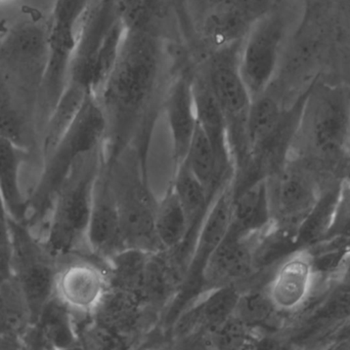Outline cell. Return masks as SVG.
Segmentation results:
<instances>
[{"label": "cell", "instance_id": "cell-1", "mask_svg": "<svg viewBox=\"0 0 350 350\" xmlns=\"http://www.w3.org/2000/svg\"><path fill=\"white\" fill-rule=\"evenodd\" d=\"M161 61V35L125 28L116 63L94 94L106 117L108 162L133 143L146 118L158 108Z\"/></svg>", "mask_w": 350, "mask_h": 350}, {"label": "cell", "instance_id": "cell-2", "mask_svg": "<svg viewBox=\"0 0 350 350\" xmlns=\"http://www.w3.org/2000/svg\"><path fill=\"white\" fill-rule=\"evenodd\" d=\"M47 61V30L36 23L14 27L0 42V135L30 152L40 166Z\"/></svg>", "mask_w": 350, "mask_h": 350}, {"label": "cell", "instance_id": "cell-3", "mask_svg": "<svg viewBox=\"0 0 350 350\" xmlns=\"http://www.w3.org/2000/svg\"><path fill=\"white\" fill-rule=\"evenodd\" d=\"M104 160V147L80 158L57 189L38 236L59 259L88 254V223L94 183Z\"/></svg>", "mask_w": 350, "mask_h": 350}, {"label": "cell", "instance_id": "cell-4", "mask_svg": "<svg viewBox=\"0 0 350 350\" xmlns=\"http://www.w3.org/2000/svg\"><path fill=\"white\" fill-rule=\"evenodd\" d=\"M106 117L94 94L84 99L77 114L41 166L26 223L38 234L51 201L70 170L82 156L104 147Z\"/></svg>", "mask_w": 350, "mask_h": 350}, {"label": "cell", "instance_id": "cell-5", "mask_svg": "<svg viewBox=\"0 0 350 350\" xmlns=\"http://www.w3.org/2000/svg\"><path fill=\"white\" fill-rule=\"evenodd\" d=\"M349 137V94L342 88H319L314 84L288 153L338 174Z\"/></svg>", "mask_w": 350, "mask_h": 350}, {"label": "cell", "instance_id": "cell-6", "mask_svg": "<svg viewBox=\"0 0 350 350\" xmlns=\"http://www.w3.org/2000/svg\"><path fill=\"white\" fill-rule=\"evenodd\" d=\"M145 156L135 145L108 162L120 212L123 249L162 251L155 234L157 199L148 185Z\"/></svg>", "mask_w": 350, "mask_h": 350}, {"label": "cell", "instance_id": "cell-7", "mask_svg": "<svg viewBox=\"0 0 350 350\" xmlns=\"http://www.w3.org/2000/svg\"><path fill=\"white\" fill-rule=\"evenodd\" d=\"M265 179L271 222L294 238L318 209L328 183L314 166L291 153Z\"/></svg>", "mask_w": 350, "mask_h": 350}, {"label": "cell", "instance_id": "cell-8", "mask_svg": "<svg viewBox=\"0 0 350 350\" xmlns=\"http://www.w3.org/2000/svg\"><path fill=\"white\" fill-rule=\"evenodd\" d=\"M234 197V177H232L212 197L187 257L178 294L165 314L166 324H172L183 308L201 293L206 266L230 228Z\"/></svg>", "mask_w": 350, "mask_h": 350}, {"label": "cell", "instance_id": "cell-9", "mask_svg": "<svg viewBox=\"0 0 350 350\" xmlns=\"http://www.w3.org/2000/svg\"><path fill=\"white\" fill-rule=\"evenodd\" d=\"M92 0H57L47 29L49 61L41 98V121L46 125L63 95L80 27Z\"/></svg>", "mask_w": 350, "mask_h": 350}, {"label": "cell", "instance_id": "cell-10", "mask_svg": "<svg viewBox=\"0 0 350 350\" xmlns=\"http://www.w3.org/2000/svg\"><path fill=\"white\" fill-rule=\"evenodd\" d=\"M10 230L12 279L26 299L32 324L53 298L57 260L28 224L12 219Z\"/></svg>", "mask_w": 350, "mask_h": 350}, {"label": "cell", "instance_id": "cell-11", "mask_svg": "<svg viewBox=\"0 0 350 350\" xmlns=\"http://www.w3.org/2000/svg\"><path fill=\"white\" fill-rule=\"evenodd\" d=\"M289 26V14L279 1L245 37L240 68L252 100L262 95L277 76Z\"/></svg>", "mask_w": 350, "mask_h": 350}, {"label": "cell", "instance_id": "cell-12", "mask_svg": "<svg viewBox=\"0 0 350 350\" xmlns=\"http://www.w3.org/2000/svg\"><path fill=\"white\" fill-rule=\"evenodd\" d=\"M111 289L106 263L90 255L74 254L57 261L53 296L77 322L92 318Z\"/></svg>", "mask_w": 350, "mask_h": 350}, {"label": "cell", "instance_id": "cell-13", "mask_svg": "<svg viewBox=\"0 0 350 350\" xmlns=\"http://www.w3.org/2000/svg\"><path fill=\"white\" fill-rule=\"evenodd\" d=\"M243 41L210 49L200 71L224 112L228 129L247 127L252 103L241 73Z\"/></svg>", "mask_w": 350, "mask_h": 350}, {"label": "cell", "instance_id": "cell-14", "mask_svg": "<svg viewBox=\"0 0 350 350\" xmlns=\"http://www.w3.org/2000/svg\"><path fill=\"white\" fill-rule=\"evenodd\" d=\"M86 244L88 254L103 262L123 249L118 199L105 154L94 183Z\"/></svg>", "mask_w": 350, "mask_h": 350}, {"label": "cell", "instance_id": "cell-15", "mask_svg": "<svg viewBox=\"0 0 350 350\" xmlns=\"http://www.w3.org/2000/svg\"><path fill=\"white\" fill-rule=\"evenodd\" d=\"M196 68L189 58L181 55L174 79L166 92L163 108L167 121L174 166L185 160L197 127L193 82Z\"/></svg>", "mask_w": 350, "mask_h": 350}, {"label": "cell", "instance_id": "cell-16", "mask_svg": "<svg viewBox=\"0 0 350 350\" xmlns=\"http://www.w3.org/2000/svg\"><path fill=\"white\" fill-rule=\"evenodd\" d=\"M316 258L310 250L300 249L280 261L265 286V293L279 314H293L301 310L316 285Z\"/></svg>", "mask_w": 350, "mask_h": 350}, {"label": "cell", "instance_id": "cell-17", "mask_svg": "<svg viewBox=\"0 0 350 350\" xmlns=\"http://www.w3.org/2000/svg\"><path fill=\"white\" fill-rule=\"evenodd\" d=\"M39 174L34 156L0 135V195L12 219L26 223Z\"/></svg>", "mask_w": 350, "mask_h": 350}, {"label": "cell", "instance_id": "cell-18", "mask_svg": "<svg viewBox=\"0 0 350 350\" xmlns=\"http://www.w3.org/2000/svg\"><path fill=\"white\" fill-rule=\"evenodd\" d=\"M242 288L224 286L204 290L175 316L170 324L174 338L208 336L234 314Z\"/></svg>", "mask_w": 350, "mask_h": 350}, {"label": "cell", "instance_id": "cell-19", "mask_svg": "<svg viewBox=\"0 0 350 350\" xmlns=\"http://www.w3.org/2000/svg\"><path fill=\"white\" fill-rule=\"evenodd\" d=\"M262 232L239 234L228 228L206 266L202 291L224 286L243 287L252 279L257 275L255 252Z\"/></svg>", "mask_w": 350, "mask_h": 350}, {"label": "cell", "instance_id": "cell-20", "mask_svg": "<svg viewBox=\"0 0 350 350\" xmlns=\"http://www.w3.org/2000/svg\"><path fill=\"white\" fill-rule=\"evenodd\" d=\"M23 349H71L79 343L72 312L55 296L45 304L36 320L21 338Z\"/></svg>", "mask_w": 350, "mask_h": 350}, {"label": "cell", "instance_id": "cell-21", "mask_svg": "<svg viewBox=\"0 0 350 350\" xmlns=\"http://www.w3.org/2000/svg\"><path fill=\"white\" fill-rule=\"evenodd\" d=\"M196 111L198 125L209 140L222 180L226 181L234 176L230 146H228L226 121L217 101L210 92L201 72L196 70L193 82Z\"/></svg>", "mask_w": 350, "mask_h": 350}, {"label": "cell", "instance_id": "cell-22", "mask_svg": "<svg viewBox=\"0 0 350 350\" xmlns=\"http://www.w3.org/2000/svg\"><path fill=\"white\" fill-rule=\"evenodd\" d=\"M154 223L160 248L172 253L183 271L185 246L189 234V223L172 183L165 195L157 199Z\"/></svg>", "mask_w": 350, "mask_h": 350}, {"label": "cell", "instance_id": "cell-23", "mask_svg": "<svg viewBox=\"0 0 350 350\" xmlns=\"http://www.w3.org/2000/svg\"><path fill=\"white\" fill-rule=\"evenodd\" d=\"M271 223L267 179H258L234 192L230 230L253 234L267 229Z\"/></svg>", "mask_w": 350, "mask_h": 350}, {"label": "cell", "instance_id": "cell-24", "mask_svg": "<svg viewBox=\"0 0 350 350\" xmlns=\"http://www.w3.org/2000/svg\"><path fill=\"white\" fill-rule=\"evenodd\" d=\"M172 185L189 223V240L185 246V258H183V268H185L193 240L213 197L198 180L197 177L191 173L185 162L174 166Z\"/></svg>", "mask_w": 350, "mask_h": 350}, {"label": "cell", "instance_id": "cell-25", "mask_svg": "<svg viewBox=\"0 0 350 350\" xmlns=\"http://www.w3.org/2000/svg\"><path fill=\"white\" fill-rule=\"evenodd\" d=\"M31 324L30 312L14 279L0 284V349H23L21 338Z\"/></svg>", "mask_w": 350, "mask_h": 350}, {"label": "cell", "instance_id": "cell-26", "mask_svg": "<svg viewBox=\"0 0 350 350\" xmlns=\"http://www.w3.org/2000/svg\"><path fill=\"white\" fill-rule=\"evenodd\" d=\"M286 106L281 97L269 90L253 99L247 121L252 158L277 127Z\"/></svg>", "mask_w": 350, "mask_h": 350}, {"label": "cell", "instance_id": "cell-27", "mask_svg": "<svg viewBox=\"0 0 350 350\" xmlns=\"http://www.w3.org/2000/svg\"><path fill=\"white\" fill-rule=\"evenodd\" d=\"M183 162L212 197L215 195L219 187L228 181L222 180L220 177L213 148L199 125L196 127L195 134Z\"/></svg>", "mask_w": 350, "mask_h": 350}, {"label": "cell", "instance_id": "cell-28", "mask_svg": "<svg viewBox=\"0 0 350 350\" xmlns=\"http://www.w3.org/2000/svg\"><path fill=\"white\" fill-rule=\"evenodd\" d=\"M275 310L269 301L265 288H242L234 316L249 328H255L267 323Z\"/></svg>", "mask_w": 350, "mask_h": 350}, {"label": "cell", "instance_id": "cell-29", "mask_svg": "<svg viewBox=\"0 0 350 350\" xmlns=\"http://www.w3.org/2000/svg\"><path fill=\"white\" fill-rule=\"evenodd\" d=\"M167 1L172 8V16H174V22L176 23L181 39L185 41V47L191 51V53H196L199 47V38H198L197 31L189 10L187 0H167Z\"/></svg>", "mask_w": 350, "mask_h": 350}, {"label": "cell", "instance_id": "cell-30", "mask_svg": "<svg viewBox=\"0 0 350 350\" xmlns=\"http://www.w3.org/2000/svg\"><path fill=\"white\" fill-rule=\"evenodd\" d=\"M10 217L5 203L0 195V284L12 279V230Z\"/></svg>", "mask_w": 350, "mask_h": 350}, {"label": "cell", "instance_id": "cell-31", "mask_svg": "<svg viewBox=\"0 0 350 350\" xmlns=\"http://www.w3.org/2000/svg\"><path fill=\"white\" fill-rule=\"evenodd\" d=\"M209 2L230 6L254 25L267 12H271L279 0H209Z\"/></svg>", "mask_w": 350, "mask_h": 350}, {"label": "cell", "instance_id": "cell-32", "mask_svg": "<svg viewBox=\"0 0 350 350\" xmlns=\"http://www.w3.org/2000/svg\"><path fill=\"white\" fill-rule=\"evenodd\" d=\"M331 234H350V180L345 181L341 186L340 195L334 208Z\"/></svg>", "mask_w": 350, "mask_h": 350}, {"label": "cell", "instance_id": "cell-33", "mask_svg": "<svg viewBox=\"0 0 350 350\" xmlns=\"http://www.w3.org/2000/svg\"><path fill=\"white\" fill-rule=\"evenodd\" d=\"M340 277L343 285L350 288V259L345 263V266L342 267Z\"/></svg>", "mask_w": 350, "mask_h": 350}]
</instances>
